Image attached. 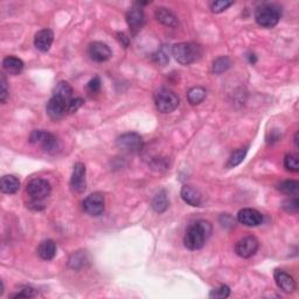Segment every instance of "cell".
<instances>
[{"label": "cell", "mask_w": 299, "mask_h": 299, "mask_svg": "<svg viewBox=\"0 0 299 299\" xmlns=\"http://www.w3.org/2000/svg\"><path fill=\"white\" fill-rule=\"evenodd\" d=\"M213 233L210 222L206 220H198L189 227L185 233L184 244L189 250H199L201 249L208 238Z\"/></svg>", "instance_id": "cell-1"}, {"label": "cell", "mask_w": 299, "mask_h": 299, "mask_svg": "<svg viewBox=\"0 0 299 299\" xmlns=\"http://www.w3.org/2000/svg\"><path fill=\"white\" fill-rule=\"evenodd\" d=\"M172 55L180 64L188 66L202 56V48L195 42H180L172 47Z\"/></svg>", "instance_id": "cell-2"}, {"label": "cell", "mask_w": 299, "mask_h": 299, "mask_svg": "<svg viewBox=\"0 0 299 299\" xmlns=\"http://www.w3.org/2000/svg\"><path fill=\"white\" fill-rule=\"evenodd\" d=\"M29 143L40 146L45 152L49 154L58 153L61 149V144L55 135L45 130H34L29 136Z\"/></svg>", "instance_id": "cell-3"}, {"label": "cell", "mask_w": 299, "mask_h": 299, "mask_svg": "<svg viewBox=\"0 0 299 299\" xmlns=\"http://www.w3.org/2000/svg\"><path fill=\"white\" fill-rule=\"evenodd\" d=\"M180 100L178 95L167 88H161L154 94V104L158 111L162 113L173 112L179 107Z\"/></svg>", "instance_id": "cell-4"}, {"label": "cell", "mask_w": 299, "mask_h": 299, "mask_svg": "<svg viewBox=\"0 0 299 299\" xmlns=\"http://www.w3.org/2000/svg\"><path fill=\"white\" fill-rule=\"evenodd\" d=\"M281 12L274 5H262L256 10L255 20L264 28H272L279 22Z\"/></svg>", "instance_id": "cell-5"}, {"label": "cell", "mask_w": 299, "mask_h": 299, "mask_svg": "<svg viewBox=\"0 0 299 299\" xmlns=\"http://www.w3.org/2000/svg\"><path fill=\"white\" fill-rule=\"evenodd\" d=\"M117 146L126 153H138L144 147L143 138L136 132H126L117 138Z\"/></svg>", "instance_id": "cell-6"}, {"label": "cell", "mask_w": 299, "mask_h": 299, "mask_svg": "<svg viewBox=\"0 0 299 299\" xmlns=\"http://www.w3.org/2000/svg\"><path fill=\"white\" fill-rule=\"evenodd\" d=\"M26 192L34 201H42V200L51 195L52 186L47 180L41 179V178H35V179H32L27 184Z\"/></svg>", "instance_id": "cell-7"}, {"label": "cell", "mask_w": 299, "mask_h": 299, "mask_svg": "<svg viewBox=\"0 0 299 299\" xmlns=\"http://www.w3.org/2000/svg\"><path fill=\"white\" fill-rule=\"evenodd\" d=\"M105 208L104 196L101 193H93L83 201V210L92 217H100Z\"/></svg>", "instance_id": "cell-8"}, {"label": "cell", "mask_w": 299, "mask_h": 299, "mask_svg": "<svg viewBox=\"0 0 299 299\" xmlns=\"http://www.w3.org/2000/svg\"><path fill=\"white\" fill-rule=\"evenodd\" d=\"M87 169L83 162H76L74 165L73 174L70 179L71 191L76 194H82L87 189V179H86Z\"/></svg>", "instance_id": "cell-9"}, {"label": "cell", "mask_w": 299, "mask_h": 299, "mask_svg": "<svg viewBox=\"0 0 299 299\" xmlns=\"http://www.w3.org/2000/svg\"><path fill=\"white\" fill-rule=\"evenodd\" d=\"M259 247L260 242L255 236H245L237 241L235 251L242 259H250L259 250Z\"/></svg>", "instance_id": "cell-10"}, {"label": "cell", "mask_w": 299, "mask_h": 299, "mask_svg": "<svg viewBox=\"0 0 299 299\" xmlns=\"http://www.w3.org/2000/svg\"><path fill=\"white\" fill-rule=\"evenodd\" d=\"M126 21L129 28H130V31L134 35H136V34L141 31L144 26V22H145V16H144V11L139 4H135V5L127 11Z\"/></svg>", "instance_id": "cell-11"}, {"label": "cell", "mask_w": 299, "mask_h": 299, "mask_svg": "<svg viewBox=\"0 0 299 299\" xmlns=\"http://www.w3.org/2000/svg\"><path fill=\"white\" fill-rule=\"evenodd\" d=\"M68 105H69L68 101L56 96H52L46 107L48 116L53 119L62 118L66 113H68Z\"/></svg>", "instance_id": "cell-12"}, {"label": "cell", "mask_w": 299, "mask_h": 299, "mask_svg": "<svg viewBox=\"0 0 299 299\" xmlns=\"http://www.w3.org/2000/svg\"><path fill=\"white\" fill-rule=\"evenodd\" d=\"M237 221L241 225L247 227H257L262 225L263 215L259 210L252 209V208H243L238 211Z\"/></svg>", "instance_id": "cell-13"}, {"label": "cell", "mask_w": 299, "mask_h": 299, "mask_svg": "<svg viewBox=\"0 0 299 299\" xmlns=\"http://www.w3.org/2000/svg\"><path fill=\"white\" fill-rule=\"evenodd\" d=\"M110 47L103 42H93L89 46V56L95 62H105L111 58Z\"/></svg>", "instance_id": "cell-14"}, {"label": "cell", "mask_w": 299, "mask_h": 299, "mask_svg": "<svg viewBox=\"0 0 299 299\" xmlns=\"http://www.w3.org/2000/svg\"><path fill=\"white\" fill-rule=\"evenodd\" d=\"M53 41H54V33H53L52 29L45 28L35 34L34 46H35L37 51L46 53L51 49Z\"/></svg>", "instance_id": "cell-15"}, {"label": "cell", "mask_w": 299, "mask_h": 299, "mask_svg": "<svg viewBox=\"0 0 299 299\" xmlns=\"http://www.w3.org/2000/svg\"><path fill=\"white\" fill-rule=\"evenodd\" d=\"M274 277L276 284H277V286L283 291V292L291 293L296 290V282H294L293 277L284 270H279V269L275 270Z\"/></svg>", "instance_id": "cell-16"}, {"label": "cell", "mask_w": 299, "mask_h": 299, "mask_svg": "<svg viewBox=\"0 0 299 299\" xmlns=\"http://www.w3.org/2000/svg\"><path fill=\"white\" fill-rule=\"evenodd\" d=\"M181 198H183V200L187 205L192 207H201L202 205L201 194H200L198 189L193 186L185 185V186L181 188Z\"/></svg>", "instance_id": "cell-17"}, {"label": "cell", "mask_w": 299, "mask_h": 299, "mask_svg": "<svg viewBox=\"0 0 299 299\" xmlns=\"http://www.w3.org/2000/svg\"><path fill=\"white\" fill-rule=\"evenodd\" d=\"M37 255L44 261H52L56 255V243L53 240H45L37 247Z\"/></svg>", "instance_id": "cell-18"}, {"label": "cell", "mask_w": 299, "mask_h": 299, "mask_svg": "<svg viewBox=\"0 0 299 299\" xmlns=\"http://www.w3.org/2000/svg\"><path fill=\"white\" fill-rule=\"evenodd\" d=\"M20 188V181L14 176H4L0 180V191L4 194H14Z\"/></svg>", "instance_id": "cell-19"}, {"label": "cell", "mask_w": 299, "mask_h": 299, "mask_svg": "<svg viewBox=\"0 0 299 299\" xmlns=\"http://www.w3.org/2000/svg\"><path fill=\"white\" fill-rule=\"evenodd\" d=\"M154 16H156V19L160 24L168 26V27H177V26L179 25V21H178L177 17L174 16L168 9H165V7L157 9Z\"/></svg>", "instance_id": "cell-20"}, {"label": "cell", "mask_w": 299, "mask_h": 299, "mask_svg": "<svg viewBox=\"0 0 299 299\" xmlns=\"http://www.w3.org/2000/svg\"><path fill=\"white\" fill-rule=\"evenodd\" d=\"M24 62L19 58H16V56H7L3 61L4 69H5L6 73H9L11 75L20 74L21 71L24 70Z\"/></svg>", "instance_id": "cell-21"}, {"label": "cell", "mask_w": 299, "mask_h": 299, "mask_svg": "<svg viewBox=\"0 0 299 299\" xmlns=\"http://www.w3.org/2000/svg\"><path fill=\"white\" fill-rule=\"evenodd\" d=\"M53 96L63 98V100L70 102L73 100L71 98L73 97V88H71V86L68 82L61 81L55 86L54 90H53Z\"/></svg>", "instance_id": "cell-22"}, {"label": "cell", "mask_w": 299, "mask_h": 299, "mask_svg": "<svg viewBox=\"0 0 299 299\" xmlns=\"http://www.w3.org/2000/svg\"><path fill=\"white\" fill-rule=\"evenodd\" d=\"M151 206H152L153 210L158 214H161L164 213V211H166V209L168 208V200L165 191H160L154 195V198L152 199V202H151Z\"/></svg>", "instance_id": "cell-23"}, {"label": "cell", "mask_w": 299, "mask_h": 299, "mask_svg": "<svg viewBox=\"0 0 299 299\" xmlns=\"http://www.w3.org/2000/svg\"><path fill=\"white\" fill-rule=\"evenodd\" d=\"M207 96L206 90L202 87H194V88L189 89L187 93V100L192 105H199L205 101Z\"/></svg>", "instance_id": "cell-24"}, {"label": "cell", "mask_w": 299, "mask_h": 299, "mask_svg": "<svg viewBox=\"0 0 299 299\" xmlns=\"http://www.w3.org/2000/svg\"><path fill=\"white\" fill-rule=\"evenodd\" d=\"M278 191L286 195H298L299 193V183L296 180H286L282 181L281 184L278 185Z\"/></svg>", "instance_id": "cell-25"}, {"label": "cell", "mask_w": 299, "mask_h": 299, "mask_svg": "<svg viewBox=\"0 0 299 299\" xmlns=\"http://www.w3.org/2000/svg\"><path fill=\"white\" fill-rule=\"evenodd\" d=\"M230 67V60L228 56H220L213 62V67H211V71L215 75H220L225 73L229 69Z\"/></svg>", "instance_id": "cell-26"}, {"label": "cell", "mask_w": 299, "mask_h": 299, "mask_svg": "<svg viewBox=\"0 0 299 299\" xmlns=\"http://www.w3.org/2000/svg\"><path fill=\"white\" fill-rule=\"evenodd\" d=\"M247 152H248L247 149H238L235 151V152H233L232 156H230L228 159V162H227V167L234 168L240 164H242L245 156H247Z\"/></svg>", "instance_id": "cell-27"}, {"label": "cell", "mask_w": 299, "mask_h": 299, "mask_svg": "<svg viewBox=\"0 0 299 299\" xmlns=\"http://www.w3.org/2000/svg\"><path fill=\"white\" fill-rule=\"evenodd\" d=\"M87 262V253L83 251H77L71 255L69 259V267L73 269H79L84 267Z\"/></svg>", "instance_id": "cell-28"}, {"label": "cell", "mask_w": 299, "mask_h": 299, "mask_svg": "<svg viewBox=\"0 0 299 299\" xmlns=\"http://www.w3.org/2000/svg\"><path fill=\"white\" fill-rule=\"evenodd\" d=\"M169 53H172V48L169 49L168 46H162L157 52V54L154 55V60H156V62L158 64L164 67L169 61Z\"/></svg>", "instance_id": "cell-29"}, {"label": "cell", "mask_w": 299, "mask_h": 299, "mask_svg": "<svg viewBox=\"0 0 299 299\" xmlns=\"http://www.w3.org/2000/svg\"><path fill=\"white\" fill-rule=\"evenodd\" d=\"M284 166L287 171L298 172L299 171V160L296 154H286L284 158Z\"/></svg>", "instance_id": "cell-30"}, {"label": "cell", "mask_w": 299, "mask_h": 299, "mask_svg": "<svg viewBox=\"0 0 299 299\" xmlns=\"http://www.w3.org/2000/svg\"><path fill=\"white\" fill-rule=\"evenodd\" d=\"M230 296V287L227 285H220L219 287H215L210 291L209 298H217V299H225Z\"/></svg>", "instance_id": "cell-31"}, {"label": "cell", "mask_w": 299, "mask_h": 299, "mask_svg": "<svg viewBox=\"0 0 299 299\" xmlns=\"http://www.w3.org/2000/svg\"><path fill=\"white\" fill-rule=\"evenodd\" d=\"M37 294V292H36V290L35 289H33L32 286H22V287H20V290L18 291L17 293H14V294H12V298H33V297H35Z\"/></svg>", "instance_id": "cell-32"}, {"label": "cell", "mask_w": 299, "mask_h": 299, "mask_svg": "<svg viewBox=\"0 0 299 299\" xmlns=\"http://www.w3.org/2000/svg\"><path fill=\"white\" fill-rule=\"evenodd\" d=\"M233 4V2H227V0H218V2H213L210 4V10L213 13H221L232 6Z\"/></svg>", "instance_id": "cell-33"}, {"label": "cell", "mask_w": 299, "mask_h": 299, "mask_svg": "<svg viewBox=\"0 0 299 299\" xmlns=\"http://www.w3.org/2000/svg\"><path fill=\"white\" fill-rule=\"evenodd\" d=\"M284 210H286L287 213H297L299 209V201L297 198H291L287 199L283 202Z\"/></svg>", "instance_id": "cell-34"}, {"label": "cell", "mask_w": 299, "mask_h": 299, "mask_svg": "<svg viewBox=\"0 0 299 299\" xmlns=\"http://www.w3.org/2000/svg\"><path fill=\"white\" fill-rule=\"evenodd\" d=\"M7 98H9L7 81L5 75L2 74V76H0V102H2V103H6Z\"/></svg>", "instance_id": "cell-35"}, {"label": "cell", "mask_w": 299, "mask_h": 299, "mask_svg": "<svg viewBox=\"0 0 299 299\" xmlns=\"http://www.w3.org/2000/svg\"><path fill=\"white\" fill-rule=\"evenodd\" d=\"M101 79L98 76H95L94 78L90 79L87 84V92L89 94H96L101 90Z\"/></svg>", "instance_id": "cell-36"}, {"label": "cell", "mask_w": 299, "mask_h": 299, "mask_svg": "<svg viewBox=\"0 0 299 299\" xmlns=\"http://www.w3.org/2000/svg\"><path fill=\"white\" fill-rule=\"evenodd\" d=\"M83 104H84V100H83V98L81 97L73 98V100L69 102V105H68V113L76 112Z\"/></svg>", "instance_id": "cell-37"}, {"label": "cell", "mask_w": 299, "mask_h": 299, "mask_svg": "<svg viewBox=\"0 0 299 299\" xmlns=\"http://www.w3.org/2000/svg\"><path fill=\"white\" fill-rule=\"evenodd\" d=\"M294 144H296V146L298 147V132L296 134V136H294Z\"/></svg>", "instance_id": "cell-38"}]
</instances>
